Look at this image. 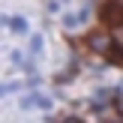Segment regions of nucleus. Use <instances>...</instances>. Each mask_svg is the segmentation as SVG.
<instances>
[{"mask_svg":"<svg viewBox=\"0 0 123 123\" xmlns=\"http://www.w3.org/2000/svg\"><path fill=\"white\" fill-rule=\"evenodd\" d=\"M21 108H51V99L48 96H39V93H30V96H21Z\"/></svg>","mask_w":123,"mask_h":123,"instance_id":"f257e3e1","label":"nucleus"},{"mask_svg":"<svg viewBox=\"0 0 123 123\" xmlns=\"http://www.w3.org/2000/svg\"><path fill=\"white\" fill-rule=\"evenodd\" d=\"M39 48H42V39L33 36V39H30V54H39Z\"/></svg>","mask_w":123,"mask_h":123,"instance_id":"39448f33","label":"nucleus"},{"mask_svg":"<svg viewBox=\"0 0 123 123\" xmlns=\"http://www.w3.org/2000/svg\"><path fill=\"white\" fill-rule=\"evenodd\" d=\"M9 30L12 33H27V21L24 18H9Z\"/></svg>","mask_w":123,"mask_h":123,"instance_id":"7ed1b4c3","label":"nucleus"},{"mask_svg":"<svg viewBox=\"0 0 123 123\" xmlns=\"http://www.w3.org/2000/svg\"><path fill=\"white\" fill-rule=\"evenodd\" d=\"M93 48L105 51V48H108V39H105V36H93Z\"/></svg>","mask_w":123,"mask_h":123,"instance_id":"20e7f679","label":"nucleus"},{"mask_svg":"<svg viewBox=\"0 0 123 123\" xmlns=\"http://www.w3.org/2000/svg\"><path fill=\"white\" fill-rule=\"evenodd\" d=\"M87 18H90V9H81V12H75V15H66V18H63V24H66L69 30H75V27H81Z\"/></svg>","mask_w":123,"mask_h":123,"instance_id":"f03ea898","label":"nucleus"}]
</instances>
